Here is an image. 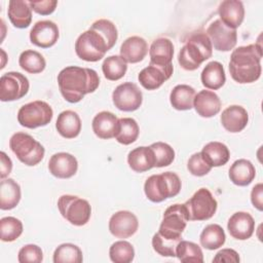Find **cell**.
<instances>
[{"label":"cell","instance_id":"c3c4849f","mask_svg":"<svg viewBox=\"0 0 263 263\" xmlns=\"http://www.w3.org/2000/svg\"><path fill=\"white\" fill-rule=\"evenodd\" d=\"M0 160H1V164H0V178L3 180V179H5L11 173L12 161L6 155V153L4 151H1V153H0Z\"/></svg>","mask_w":263,"mask_h":263},{"label":"cell","instance_id":"7a4b0ae2","mask_svg":"<svg viewBox=\"0 0 263 263\" xmlns=\"http://www.w3.org/2000/svg\"><path fill=\"white\" fill-rule=\"evenodd\" d=\"M58 85L63 98L69 103L80 102L85 95L100 85V77L93 69L69 66L58 74Z\"/></svg>","mask_w":263,"mask_h":263},{"label":"cell","instance_id":"4dcf8cb0","mask_svg":"<svg viewBox=\"0 0 263 263\" xmlns=\"http://www.w3.org/2000/svg\"><path fill=\"white\" fill-rule=\"evenodd\" d=\"M195 95V89L192 86L187 84H178L171 91V105L174 109L179 111L190 110L193 108Z\"/></svg>","mask_w":263,"mask_h":263},{"label":"cell","instance_id":"3957f363","mask_svg":"<svg viewBox=\"0 0 263 263\" xmlns=\"http://www.w3.org/2000/svg\"><path fill=\"white\" fill-rule=\"evenodd\" d=\"M262 47L260 43L249 44L235 48L229 61V72L238 83H252L261 76Z\"/></svg>","mask_w":263,"mask_h":263},{"label":"cell","instance_id":"4316f807","mask_svg":"<svg viewBox=\"0 0 263 263\" xmlns=\"http://www.w3.org/2000/svg\"><path fill=\"white\" fill-rule=\"evenodd\" d=\"M55 128L63 138H76L81 132V120L79 115L72 110L61 112L55 122Z\"/></svg>","mask_w":263,"mask_h":263},{"label":"cell","instance_id":"30bf717a","mask_svg":"<svg viewBox=\"0 0 263 263\" xmlns=\"http://www.w3.org/2000/svg\"><path fill=\"white\" fill-rule=\"evenodd\" d=\"M188 221L184 204L175 203L165 210L158 232L166 238H182V233L185 230Z\"/></svg>","mask_w":263,"mask_h":263},{"label":"cell","instance_id":"7402d4cb","mask_svg":"<svg viewBox=\"0 0 263 263\" xmlns=\"http://www.w3.org/2000/svg\"><path fill=\"white\" fill-rule=\"evenodd\" d=\"M148 52L147 41L140 36L126 38L120 46V57L130 64H136L144 60Z\"/></svg>","mask_w":263,"mask_h":263},{"label":"cell","instance_id":"60d3db41","mask_svg":"<svg viewBox=\"0 0 263 263\" xmlns=\"http://www.w3.org/2000/svg\"><path fill=\"white\" fill-rule=\"evenodd\" d=\"M180 240H182V238H166L159 232H156L152 237V247L154 251L162 257H176V249Z\"/></svg>","mask_w":263,"mask_h":263},{"label":"cell","instance_id":"7dc6e473","mask_svg":"<svg viewBox=\"0 0 263 263\" xmlns=\"http://www.w3.org/2000/svg\"><path fill=\"white\" fill-rule=\"evenodd\" d=\"M251 201L253 205L258 210H263V185L262 183H258L255 185L251 192Z\"/></svg>","mask_w":263,"mask_h":263},{"label":"cell","instance_id":"f6af8a7d","mask_svg":"<svg viewBox=\"0 0 263 263\" xmlns=\"http://www.w3.org/2000/svg\"><path fill=\"white\" fill-rule=\"evenodd\" d=\"M29 4L36 13L41 15H48L55 10L58 5L57 0H38V1H29Z\"/></svg>","mask_w":263,"mask_h":263},{"label":"cell","instance_id":"5bb4252c","mask_svg":"<svg viewBox=\"0 0 263 263\" xmlns=\"http://www.w3.org/2000/svg\"><path fill=\"white\" fill-rule=\"evenodd\" d=\"M139 228V221L129 211H119L113 214L109 220V230L117 238H127L134 235Z\"/></svg>","mask_w":263,"mask_h":263},{"label":"cell","instance_id":"e575fe53","mask_svg":"<svg viewBox=\"0 0 263 263\" xmlns=\"http://www.w3.org/2000/svg\"><path fill=\"white\" fill-rule=\"evenodd\" d=\"M18 65L28 73L38 74L45 69L46 62L40 52L28 49L21 53L18 58Z\"/></svg>","mask_w":263,"mask_h":263},{"label":"cell","instance_id":"bcb514c9","mask_svg":"<svg viewBox=\"0 0 263 263\" xmlns=\"http://www.w3.org/2000/svg\"><path fill=\"white\" fill-rule=\"evenodd\" d=\"M239 261H240L239 255L233 249H222L213 258V262H226V263L234 262V263H237Z\"/></svg>","mask_w":263,"mask_h":263},{"label":"cell","instance_id":"603a6c76","mask_svg":"<svg viewBox=\"0 0 263 263\" xmlns=\"http://www.w3.org/2000/svg\"><path fill=\"white\" fill-rule=\"evenodd\" d=\"M150 63L160 66L170 67L173 66V55H174V44L167 38H157L155 39L149 48Z\"/></svg>","mask_w":263,"mask_h":263},{"label":"cell","instance_id":"d6986e66","mask_svg":"<svg viewBox=\"0 0 263 263\" xmlns=\"http://www.w3.org/2000/svg\"><path fill=\"white\" fill-rule=\"evenodd\" d=\"M220 21L228 28H238L245 18V7L239 0H224L218 7Z\"/></svg>","mask_w":263,"mask_h":263},{"label":"cell","instance_id":"277c9868","mask_svg":"<svg viewBox=\"0 0 263 263\" xmlns=\"http://www.w3.org/2000/svg\"><path fill=\"white\" fill-rule=\"evenodd\" d=\"M213 54V45L205 33H194L180 49L178 62L187 71L196 70Z\"/></svg>","mask_w":263,"mask_h":263},{"label":"cell","instance_id":"2e32d148","mask_svg":"<svg viewBox=\"0 0 263 263\" xmlns=\"http://www.w3.org/2000/svg\"><path fill=\"white\" fill-rule=\"evenodd\" d=\"M174 71V67H160L152 63H149L148 67L144 68L138 75L141 85L148 89L154 90L159 88L167 79L171 78Z\"/></svg>","mask_w":263,"mask_h":263},{"label":"cell","instance_id":"7bdbcfd3","mask_svg":"<svg viewBox=\"0 0 263 263\" xmlns=\"http://www.w3.org/2000/svg\"><path fill=\"white\" fill-rule=\"evenodd\" d=\"M187 168L191 175L196 177H202L210 173V171L212 170V165L206 161L201 152H197L190 156L187 162Z\"/></svg>","mask_w":263,"mask_h":263},{"label":"cell","instance_id":"ab89813d","mask_svg":"<svg viewBox=\"0 0 263 263\" xmlns=\"http://www.w3.org/2000/svg\"><path fill=\"white\" fill-rule=\"evenodd\" d=\"M109 256L112 262L129 263L135 258V249L130 242L126 240H118L110 247Z\"/></svg>","mask_w":263,"mask_h":263},{"label":"cell","instance_id":"74e56055","mask_svg":"<svg viewBox=\"0 0 263 263\" xmlns=\"http://www.w3.org/2000/svg\"><path fill=\"white\" fill-rule=\"evenodd\" d=\"M82 260V252L74 243H62L53 253L54 263H81Z\"/></svg>","mask_w":263,"mask_h":263},{"label":"cell","instance_id":"f35d334b","mask_svg":"<svg viewBox=\"0 0 263 263\" xmlns=\"http://www.w3.org/2000/svg\"><path fill=\"white\" fill-rule=\"evenodd\" d=\"M23 233V223L14 217H3L0 220V238L10 242L17 239Z\"/></svg>","mask_w":263,"mask_h":263},{"label":"cell","instance_id":"8992f818","mask_svg":"<svg viewBox=\"0 0 263 263\" xmlns=\"http://www.w3.org/2000/svg\"><path fill=\"white\" fill-rule=\"evenodd\" d=\"M9 147L17 159L28 166L38 164L44 157V147L31 135L15 133L9 140Z\"/></svg>","mask_w":263,"mask_h":263},{"label":"cell","instance_id":"f1b7e54d","mask_svg":"<svg viewBox=\"0 0 263 263\" xmlns=\"http://www.w3.org/2000/svg\"><path fill=\"white\" fill-rule=\"evenodd\" d=\"M200 79L202 85L209 89L216 90L221 88L226 81L223 65L217 61L208 63L201 72Z\"/></svg>","mask_w":263,"mask_h":263},{"label":"cell","instance_id":"5b68a950","mask_svg":"<svg viewBox=\"0 0 263 263\" xmlns=\"http://www.w3.org/2000/svg\"><path fill=\"white\" fill-rule=\"evenodd\" d=\"M182 187L179 176L173 172H164L150 176L144 184L146 197L152 202H161L179 194Z\"/></svg>","mask_w":263,"mask_h":263},{"label":"cell","instance_id":"7c38bea8","mask_svg":"<svg viewBox=\"0 0 263 263\" xmlns=\"http://www.w3.org/2000/svg\"><path fill=\"white\" fill-rule=\"evenodd\" d=\"M112 101L118 110L133 112L141 107L143 93L137 84L133 82H124L119 84L113 90Z\"/></svg>","mask_w":263,"mask_h":263},{"label":"cell","instance_id":"f546056e","mask_svg":"<svg viewBox=\"0 0 263 263\" xmlns=\"http://www.w3.org/2000/svg\"><path fill=\"white\" fill-rule=\"evenodd\" d=\"M22 197L20 185L11 178L0 182V209L3 211L14 209Z\"/></svg>","mask_w":263,"mask_h":263},{"label":"cell","instance_id":"44dd1931","mask_svg":"<svg viewBox=\"0 0 263 263\" xmlns=\"http://www.w3.org/2000/svg\"><path fill=\"white\" fill-rule=\"evenodd\" d=\"M249 122L247 110L239 105H231L223 110L221 114V123L223 127L230 133L241 132Z\"/></svg>","mask_w":263,"mask_h":263},{"label":"cell","instance_id":"d4e9b609","mask_svg":"<svg viewBox=\"0 0 263 263\" xmlns=\"http://www.w3.org/2000/svg\"><path fill=\"white\" fill-rule=\"evenodd\" d=\"M127 163L136 173H144L155 167V156L153 150L146 146L133 149L127 155Z\"/></svg>","mask_w":263,"mask_h":263},{"label":"cell","instance_id":"8fae6325","mask_svg":"<svg viewBox=\"0 0 263 263\" xmlns=\"http://www.w3.org/2000/svg\"><path fill=\"white\" fill-rule=\"evenodd\" d=\"M30 88L28 78L20 72H7L0 78V100L12 102L25 97Z\"/></svg>","mask_w":263,"mask_h":263},{"label":"cell","instance_id":"d6a6232c","mask_svg":"<svg viewBox=\"0 0 263 263\" xmlns=\"http://www.w3.org/2000/svg\"><path fill=\"white\" fill-rule=\"evenodd\" d=\"M200 245L206 250H217L221 248L226 240L223 228L218 224H210L203 228L199 236Z\"/></svg>","mask_w":263,"mask_h":263},{"label":"cell","instance_id":"52a82bcc","mask_svg":"<svg viewBox=\"0 0 263 263\" xmlns=\"http://www.w3.org/2000/svg\"><path fill=\"white\" fill-rule=\"evenodd\" d=\"M58 209L63 218L75 226L85 225L91 216L89 202L76 195H62L58 200Z\"/></svg>","mask_w":263,"mask_h":263},{"label":"cell","instance_id":"8d00e7d4","mask_svg":"<svg viewBox=\"0 0 263 263\" xmlns=\"http://www.w3.org/2000/svg\"><path fill=\"white\" fill-rule=\"evenodd\" d=\"M176 257L181 262H203V254L200 247L192 241L180 240L176 249Z\"/></svg>","mask_w":263,"mask_h":263},{"label":"cell","instance_id":"b9f144b4","mask_svg":"<svg viewBox=\"0 0 263 263\" xmlns=\"http://www.w3.org/2000/svg\"><path fill=\"white\" fill-rule=\"evenodd\" d=\"M150 148L154 152L156 167L167 166L174 161L175 151L168 144L163 142H156L151 144Z\"/></svg>","mask_w":263,"mask_h":263},{"label":"cell","instance_id":"9a60e30c","mask_svg":"<svg viewBox=\"0 0 263 263\" xmlns=\"http://www.w3.org/2000/svg\"><path fill=\"white\" fill-rule=\"evenodd\" d=\"M60 37L59 27L55 23L44 20L35 23L30 31V41L41 48H48L54 45Z\"/></svg>","mask_w":263,"mask_h":263},{"label":"cell","instance_id":"6da1fadb","mask_svg":"<svg viewBox=\"0 0 263 263\" xmlns=\"http://www.w3.org/2000/svg\"><path fill=\"white\" fill-rule=\"evenodd\" d=\"M117 38L116 26L111 21L98 20L77 38L75 42L76 54L83 61L98 62L115 45Z\"/></svg>","mask_w":263,"mask_h":263},{"label":"cell","instance_id":"836d02e7","mask_svg":"<svg viewBox=\"0 0 263 263\" xmlns=\"http://www.w3.org/2000/svg\"><path fill=\"white\" fill-rule=\"evenodd\" d=\"M139 133L140 128L137 121L130 117H123L118 119V126L114 138L122 145H129L138 139Z\"/></svg>","mask_w":263,"mask_h":263},{"label":"cell","instance_id":"4fadbf2b","mask_svg":"<svg viewBox=\"0 0 263 263\" xmlns=\"http://www.w3.org/2000/svg\"><path fill=\"white\" fill-rule=\"evenodd\" d=\"M215 49L219 51H229L234 48L237 42V32L228 28L220 20L214 21L206 29L205 33Z\"/></svg>","mask_w":263,"mask_h":263},{"label":"cell","instance_id":"9c48e42d","mask_svg":"<svg viewBox=\"0 0 263 263\" xmlns=\"http://www.w3.org/2000/svg\"><path fill=\"white\" fill-rule=\"evenodd\" d=\"M53 116L52 108L44 101H33L23 105L17 112V121L27 128L47 125Z\"/></svg>","mask_w":263,"mask_h":263},{"label":"cell","instance_id":"cb8c5ba5","mask_svg":"<svg viewBox=\"0 0 263 263\" xmlns=\"http://www.w3.org/2000/svg\"><path fill=\"white\" fill-rule=\"evenodd\" d=\"M118 126V118L109 111L99 112L92 119L91 127L95 135L100 139H111L115 137Z\"/></svg>","mask_w":263,"mask_h":263},{"label":"cell","instance_id":"ba28073f","mask_svg":"<svg viewBox=\"0 0 263 263\" xmlns=\"http://www.w3.org/2000/svg\"><path fill=\"white\" fill-rule=\"evenodd\" d=\"M189 221H205L211 219L218 208V202L206 188L198 189L183 203Z\"/></svg>","mask_w":263,"mask_h":263},{"label":"cell","instance_id":"ac0fdd59","mask_svg":"<svg viewBox=\"0 0 263 263\" xmlns=\"http://www.w3.org/2000/svg\"><path fill=\"white\" fill-rule=\"evenodd\" d=\"M227 229L229 234L238 240L250 238L255 230L254 218L246 212H236L228 220Z\"/></svg>","mask_w":263,"mask_h":263},{"label":"cell","instance_id":"1f68e13d","mask_svg":"<svg viewBox=\"0 0 263 263\" xmlns=\"http://www.w3.org/2000/svg\"><path fill=\"white\" fill-rule=\"evenodd\" d=\"M201 154L206 161L214 166H221L228 162L230 158V152L228 147L221 142H210L201 150Z\"/></svg>","mask_w":263,"mask_h":263},{"label":"cell","instance_id":"ffe728a7","mask_svg":"<svg viewBox=\"0 0 263 263\" xmlns=\"http://www.w3.org/2000/svg\"><path fill=\"white\" fill-rule=\"evenodd\" d=\"M193 108L199 116L210 118L220 112L221 100L216 92L203 89L195 95Z\"/></svg>","mask_w":263,"mask_h":263},{"label":"cell","instance_id":"ee69618b","mask_svg":"<svg viewBox=\"0 0 263 263\" xmlns=\"http://www.w3.org/2000/svg\"><path fill=\"white\" fill-rule=\"evenodd\" d=\"M17 260L20 263H40L43 260L42 250L37 245H26L18 251Z\"/></svg>","mask_w":263,"mask_h":263},{"label":"cell","instance_id":"e0dca14e","mask_svg":"<svg viewBox=\"0 0 263 263\" xmlns=\"http://www.w3.org/2000/svg\"><path fill=\"white\" fill-rule=\"evenodd\" d=\"M49 173L59 179H69L78 170V162L75 156L67 152L53 154L48 161Z\"/></svg>","mask_w":263,"mask_h":263},{"label":"cell","instance_id":"83f0119b","mask_svg":"<svg viewBox=\"0 0 263 263\" xmlns=\"http://www.w3.org/2000/svg\"><path fill=\"white\" fill-rule=\"evenodd\" d=\"M256 176L254 164L245 158L235 160L229 168V179L237 186H248L253 182Z\"/></svg>","mask_w":263,"mask_h":263},{"label":"cell","instance_id":"d590c367","mask_svg":"<svg viewBox=\"0 0 263 263\" xmlns=\"http://www.w3.org/2000/svg\"><path fill=\"white\" fill-rule=\"evenodd\" d=\"M127 70V63L120 55L107 57L102 65V71L105 78L116 81L122 78Z\"/></svg>","mask_w":263,"mask_h":263},{"label":"cell","instance_id":"484cf974","mask_svg":"<svg viewBox=\"0 0 263 263\" xmlns=\"http://www.w3.org/2000/svg\"><path fill=\"white\" fill-rule=\"evenodd\" d=\"M7 14L11 24L18 29L28 28L32 22V8L29 1L10 0Z\"/></svg>","mask_w":263,"mask_h":263}]
</instances>
